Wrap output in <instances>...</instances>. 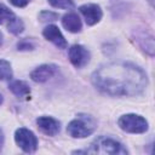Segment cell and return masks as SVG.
I'll return each instance as SVG.
<instances>
[{"label":"cell","instance_id":"e0dca14e","mask_svg":"<svg viewBox=\"0 0 155 155\" xmlns=\"http://www.w3.org/2000/svg\"><path fill=\"white\" fill-rule=\"evenodd\" d=\"M39 18L41 22H51L58 18V13L52 12V11H41L39 15Z\"/></svg>","mask_w":155,"mask_h":155},{"label":"cell","instance_id":"9c48e42d","mask_svg":"<svg viewBox=\"0 0 155 155\" xmlns=\"http://www.w3.org/2000/svg\"><path fill=\"white\" fill-rule=\"evenodd\" d=\"M36 125L40 131L47 136H56L61 130V124L58 120L51 116H40L36 119Z\"/></svg>","mask_w":155,"mask_h":155},{"label":"cell","instance_id":"9a60e30c","mask_svg":"<svg viewBox=\"0 0 155 155\" xmlns=\"http://www.w3.org/2000/svg\"><path fill=\"white\" fill-rule=\"evenodd\" d=\"M15 13L8 8L6 7L5 5L0 4V24H4V23H8L12 18H15Z\"/></svg>","mask_w":155,"mask_h":155},{"label":"cell","instance_id":"8fae6325","mask_svg":"<svg viewBox=\"0 0 155 155\" xmlns=\"http://www.w3.org/2000/svg\"><path fill=\"white\" fill-rule=\"evenodd\" d=\"M62 24H63V27H64L68 31H70V33H79V31L81 30V28H82L80 17H79L76 13H73V12L67 13V15L63 16V18H62Z\"/></svg>","mask_w":155,"mask_h":155},{"label":"cell","instance_id":"ba28073f","mask_svg":"<svg viewBox=\"0 0 155 155\" xmlns=\"http://www.w3.org/2000/svg\"><path fill=\"white\" fill-rule=\"evenodd\" d=\"M42 35L46 40L51 41L52 44H54L58 48H65L68 46L67 40L64 39L63 34L61 33L59 28L57 25L53 24H48L47 27H45V29L42 30Z\"/></svg>","mask_w":155,"mask_h":155},{"label":"cell","instance_id":"3957f363","mask_svg":"<svg viewBox=\"0 0 155 155\" xmlns=\"http://www.w3.org/2000/svg\"><path fill=\"white\" fill-rule=\"evenodd\" d=\"M96 128L94 120L88 115H79L67 126V132L73 138H85L93 133Z\"/></svg>","mask_w":155,"mask_h":155},{"label":"cell","instance_id":"4fadbf2b","mask_svg":"<svg viewBox=\"0 0 155 155\" xmlns=\"http://www.w3.org/2000/svg\"><path fill=\"white\" fill-rule=\"evenodd\" d=\"M12 68L10 62L0 59V80H11L12 79Z\"/></svg>","mask_w":155,"mask_h":155},{"label":"cell","instance_id":"44dd1931","mask_svg":"<svg viewBox=\"0 0 155 155\" xmlns=\"http://www.w3.org/2000/svg\"><path fill=\"white\" fill-rule=\"evenodd\" d=\"M2 41H4V35H2V33L0 31V45L2 44Z\"/></svg>","mask_w":155,"mask_h":155},{"label":"cell","instance_id":"277c9868","mask_svg":"<svg viewBox=\"0 0 155 155\" xmlns=\"http://www.w3.org/2000/svg\"><path fill=\"white\" fill-rule=\"evenodd\" d=\"M119 127L127 133H144L148 131V121L137 114H125L117 120Z\"/></svg>","mask_w":155,"mask_h":155},{"label":"cell","instance_id":"30bf717a","mask_svg":"<svg viewBox=\"0 0 155 155\" xmlns=\"http://www.w3.org/2000/svg\"><path fill=\"white\" fill-rule=\"evenodd\" d=\"M57 71V67L54 64H42L36 67L31 73H30V78L33 81L35 82H45L47 81L50 78H52Z\"/></svg>","mask_w":155,"mask_h":155},{"label":"cell","instance_id":"52a82bcc","mask_svg":"<svg viewBox=\"0 0 155 155\" xmlns=\"http://www.w3.org/2000/svg\"><path fill=\"white\" fill-rule=\"evenodd\" d=\"M79 11L84 16L86 23L88 25H93L98 23L103 16V12L101 10V6L97 4H85L79 7Z\"/></svg>","mask_w":155,"mask_h":155},{"label":"cell","instance_id":"603a6c76","mask_svg":"<svg viewBox=\"0 0 155 155\" xmlns=\"http://www.w3.org/2000/svg\"><path fill=\"white\" fill-rule=\"evenodd\" d=\"M148 1H149V2H150V4H153V0H148Z\"/></svg>","mask_w":155,"mask_h":155},{"label":"cell","instance_id":"ac0fdd59","mask_svg":"<svg viewBox=\"0 0 155 155\" xmlns=\"http://www.w3.org/2000/svg\"><path fill=\"white\" fill-rule=\"evenodd\" d=\"M34 47H35L34 42L29 39H23L17 44V50L19 51H29V50H34Z\"/></svg>","mask_w":155,"mask_h":155},{"label":"cell","instance_id":"2e32d148","mask_svg":"<svg viewBox=\"0 0 155 155\" xmlns=\"http://www.w3.org/2000/svg\"><path fill=\"white\" fill-rule=\"evenodd\" d=\"M48 4L56 8H64V10H69L74 7V2L73 0H47Z\"/></svg>","mask_w":155,"mask_h":155},{"label":"cell","instance_id":"7a4b0ae2","mask_svg":"<svg viewBox=\"0 0 155 155\" xmlns=\"http://www.w3.org/2000/svg\"><path fill=\"white\" fill-rule=\"evenodd\" d=\"M85 153L92 154H111V155H121L127 154V149L117 140L109 137H98L96 140L91 143L90 149Z\"/></svg>","mask_w":155,"mask_h":155},{"label":"cell","instance_id":"7402d4cb","mask_svg":"<svg viewBox=\"0 0 155 155\" xmlns=\"http://www.w3.org/2000/svg\"><path fill=\"white\" fill-rule=\"evenodd\" d=\"M2 102H4V97H2V94L0 93V105L2 104Z\"/></svg>","mask_w":155,"mask_h":155},{"label":"cell","instance_id":"5bb4252c","mask_svg":"<svg viewBox=\"0 0 155 155\" xmlns=\"http://www.w3.org/2000/svg\"><path fill=\"white\" fill-rule=\"evenodd\" d=\"M7 29H8V31H11L12 34L18 35V34H21V33L23 31V29H24V24H23L22 19L15 17V18H12V19L7 23Z\"/></svg>","mask_w":155,"mask_h":155},{"label":"cell","instance_id":"d6986e66","mask_svg":"<svg viewBox=\"0 0 155 155\" xmlns=\"http://www.w3.org/2000/svg\"><path fill=\"white\" fill-rule=\"evenodd\" d=\"M10 2L16 7H24L28 5L29 0H10Z\"/></svg>","mask_w":155,"mask_h":155},{"label":"cell","instance_id":"5b68a950","mask_svg":"<svg viewBox=\"0 0 155 155\" xmlns=\"http://www.w3.org/2000/svg\"><path fill=\"white\" fill-rule=\"evenodd\" d=\"M15 142L24 153H34L38 148L36 136L28 128L19 127L15 132Z\"/></svg>","mask_w":155,"mask_h":155},{"label":"cell","instance_id":"7c38bea8","mask_svg":"<svg viewBox=\"0 0 155 155\" xmlns=\"http://www.w3.org/2000/svg\"><path fill=\"white\" fill-rule=\"evenodd\" d=\"M8 88L18 98L19 97L21 98L22 97H27V96L30 94V87L28 86L27 82H24L22 80H13V81H11L8 84Z\"/></svg>","mask_w":155,"mask_h":155},{"label":"cell","instance_id":"8992f818","mask_svg":"<svg viewBox=\"0 0 155 155\" xmlns=\"http://www.w3.org/2000/svg\"><path fill=\"white\" fill-rule=\"evenodd\" d=\"M69 61L75 68H84L90 62V52L82 45H73L68 52Z\"/></svg>","mask_w":155,"mask_h":155},{"label":"cell","instance_id":"ffe728a7","mask_svg":"<svg viewBox=\"0 0 155 155\" xmlns=\"http://www.w3.org/2000/svg\"><path fill=\"white\" fill-rule=\"evenodd\" d=\"M2 142H4V139H2V136H1V132H0V150H1V147H2Z\"/></svg>","mask_w":155,"mask_h":155},{"label":"cell","instance_id":"6da1fadb","mask_svg":"<svg viewBox=\"0 0 155 155\" xmlns=\"http://www.w3.org/2000/svg\"><path fill=\"white\" fill-rule=\"evenodd\" d=\"M101 92L114 97H132L142 93L148 84L147 74L128 62H113L99 67L91 76Z\"/></svg>","mask_w":155,"mask_h":155}]
</instances>
